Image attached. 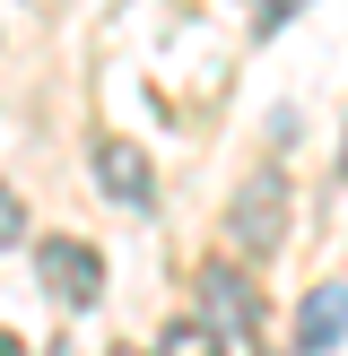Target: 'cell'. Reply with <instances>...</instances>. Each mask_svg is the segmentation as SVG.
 Masks as SVG:
<instances>
[{"mask_svg": "<svg viewBox=\"0 0 348 356\" xmlns=\"http://www.w3.org/2000/svg\"><path fill=\"white\" fill-rule=\"evenodd\" d=\"M226 235H235L253 261H270L278 243H287V174L278 165H253V183H244L235 209H226Z\"/></svg>", "mask_w": 348, "mask_h": 356, "instance_id": "6da1fadb", "label": "cell"}, {"mask_svg": "<svg viewBox=\"0 0 348 356\" xmlns=\"http://www.w3.org/2000/svg\"><path fill=\"white\" fill-rule=\"evenodd\" d=\"M35 278H44V296H61L70 313L104 296V261L87 252V243H70V235H44V243H35Z\"/></svg>", "mask_w": 348, "mask_h": 356, "instance_id": "7a4b0ae2", "label": "cell"}, {"mask_svg": "<svg viewBox=\"0 0 348 356\" xmlns=\"http://www.w3.org/2000/svg\"><path fill=\"white\" fill-rule=\"evenodd\" d=\"M96 191L122 200V209H148L157 200V174H148V156H139L131 139H96Z\"/></svg>", "mask_w": 348, "mask_h": 356, "instance_id": "3957f363", "label": "cell"}, {"mask_svg": "<svg viewBox=\"0 0 348 356\" xmlns=\"http://www.w3.org/2000/svg\"><path fill=\"white\" fill-rule=\"evenodd\" d=\"M200 296H209V322H218V330H253L261 322V296H253V278H244L235 261H209Z\"/></svg>", "mask_w": 348, "mask_h": 356, "instance_id": "277c9868", "label": "cell"}, {"mask_svg": "<svg viewBox=\"0 0 348 356\" xmlns=\"http://www.w3.org/2000/svg\"><path fill=\"white\" fill-rule=\"evenodd\" d=\"M340 339H348V287H313L305 313H296V348H305V356H331Z\"/></svg>", "mask_w": 348, "mask_h": 356, "instance_id": "5b68a950", "label": "cell"}, {"mask_svg": "<svg viewBox=\"0 0 348 356\" xmlns=\"http://www.w3.org/2000/svg\"><path fill=\"white\" fill-rule=\"evenodd\" d=\"M157 356H226V339H218V322H166V339H157Z\"/></svg>", "mask_w": 348, "mask_h": 356, "instance_id": "8992f818", "label": "cell"}, {"mask_svg": "<svg viewBox=\"0 0 348 356\" xmlns=\"http://www.w3.org/2000/svg\"><path fill=\"white\" fill-rule=\"evenodd\" d=\"M17 235H26V200H17V191L9 183H0V252H9V243Z\"/></svg>", "mask_w": 348, "mask_h": 356, "instance_id": "52a82bcc", "label": "cell"}, {"mask_svg": "<svg viewBox=\"0 0 348 356\" xmlns=\"http://www.w3.org/2000/svg\"><path fill=\"white\" fill-rule=\"evenodd\" d=\"M296 9H305V0H261V17H253V35H278V26H287Z\"/></svg>", "mask_w": 348, "mask_h": 356, "instance_id": "ba28073f", "label": "cell"}, {"mask_svg": "<svg viewBox=\"0 0 348 356\" xmlns=\"http://www.w3.org/2000/svg\"><path fill=\"white\" fill-rule=\"evenodd\" d=\"M104 356H139V348H104Z\"/></svg>", "mask_w": 348, "mask_h": 356, "instance_id": "9c48e42d", "label": "cell"}, {"mask_svg": "<svg viewBox=\"0 0 348 356\" xmlns=\"http://www.w3.org/2000/svg\"><path fill=\"white\" fill-rule=\"evenodd\" d=\"M340 174H348V148H340Z\"/></svg>", "mask_w": 348, "mask_h": 356, "instance_id": "30bf717a", "label": "cell"}]
</instances>
